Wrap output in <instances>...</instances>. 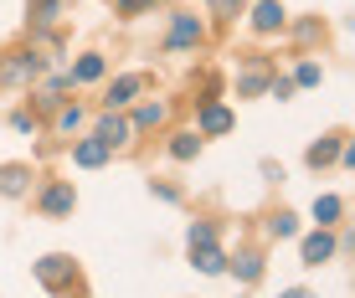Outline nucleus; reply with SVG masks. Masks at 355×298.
Here are the masks:
<instances>
[{"instance_id":"f257e3e1","label":"nucleus","mask_w":355,"mask_h":298,"mask_svg":"<svg viewBox=\"0 0 355 298\" xmlns=\"http://www.w3.org/2000/svg\"><path fill=\"white\" fill-rule=\"evenodd\" d=\"M46 211V216H72V206H78V191H72V180H52L42 191V201H36Z\"/></svg>"},{"instance_id":"39448f33","label":"nucleus","mask_w":355,"mask_h":298,"mask_svg":"<svg viewBox=\"0 0 355 298\" xmlns=\"http://www.w3.org/2000/svg\"><path fill=\"white\" fill-rule=\"evenodd\" d=\"M196 42H201V21H196V16H175V26H170V52H186V46H196Z\"/></svg>"},{"instance_id":"ddd939ff","label":"nucleus","mask_w":355,"mask_h":298,"mask_svg":"<svg viewBox=\"0 0 355 298\" xmlns=\"http://www.w3.org/2000/svg\"><path fill=\"white\" fill-rule=\"evenodd\" d=\"M340 216H345V201H340V195H320V201H314V221H320V227H335Z\"/></svg>"},{"instance_id":"f03ea898","label":"nucleus","mask_w":355,"mask_h":298,"mask_svg":"<svg viewBox=\"0 0 355 298\" xmlns=\"http://www.w3.org/2000/svg\"><path fill=\"white\" fill-rule=\"evenodd\" d=\"M36 278H42L46 288H67V283H72V257H62V252H46L42 263H36Z\"/></svg>"},{"instance_id":"2eb2a0df","label":"nucleus","mask_w":355,"mask_h":298,"mask_svg":"<svg viewBox=\"0 0 355 298\" xmlns=\"http://www.w3.org/2000/svg\"><path fill=\"white\" fill-rule=\"evenodd\" d=\"M165 119H170V108H165V103H144L139 114H134V129H160Z\"/></svg>"},{"instance_id":"1a4fd4ad","label":"nucleus","mask_w":355,"mask_h":298,"mask_svg":"<svg viewBox=\"0 0 355 298\" xmlns=\"http://www.w3.org/2000/svg\"><path fill=\"white\" fill-rule=\"evenodd\" d=\"M196 123H201V134H227V129H232V108H222V103H206Z\"/></svg>"},{"instance_id":"bb28decb","label":"nucleus","mask_w":355,"mask_h":298,"mask_svg":"<svg viewBox=\"0 0 355 298\" xmlns=\"http://www.w3.org/2000/svg\"><path fill=\"white\" fill-rule=\"evenodd\" d=\"M144 6H150V0H119V10H124V16H139Z\"/></svg>"},{"instance_id":"7ed1b4c3","label":"nucleus","mask_w":355,"mask_h":298,"mask_svg":"<svg viewBox=\"0 0 355 298\" xmlns=\"http://www.w3.org/2000/svg\"><path fill=\"white\" fill-rule=\"evenodd\" d=\"M36 72H42V57L36 52H16V57L0 62V82H31Z\"/></svg>"},{"instance_id":"dca6fc26","label":"nucleus","mask_w":355,"mask_h":298,"mask_svg":"<svg viewBox=\"0 0 355 298\" xmlns=\"http://www.w3.org/2000/svg\"><path fill=\"white\" fill-rule=\"evenodd\" d=\"M26 10H31V21H36V26H52V21L62 16V0H31Z\"/></svg>"},{"instance_id":"a211bd4d","label":"nucleus","mask_w":355,"mask_h":298,"mask_svg":"<svg viewBox=\"0 0 355 298\" xmlns=\"http://www.w3.org/2000/svg\"><path fill=\"white\" fill-rule=\"evenodd\" d=\"M237 278H242V283H258V278H263V257H258V252H242V257H237Z\"/></svg>"},{"instance_id":"20e7f679","label":"nucleus","mask_w":355,"mask_h":298,"mask_svg":"<svg viewBox=\"0 0 355 298\" xmlns=\"http://www.w3.org/2000/svg\"><path fill=\"white\" fill-rule=\"evenodd\" d=\"M304 268H320V263H329V252H335V237H329V227H320L314 237H304Z\"/></svg>"},{"instance_id":"9b49d317","label":"nucleus","mask_w":355,"mask_h":298,"mask_svg":"<svg viewBox=\"0 0 355 298\" xmlns=\"http://www.w3.org/2000/svg\"><path fill=\"white\" fill-rule=\"evenodd\" d=\"M26 185H31L26 165H6V170H0V195H26Z\"/></svg>"},{"instance_id":"a878e982","label":"nucleus","mask_w":355,"mask_h":298,"mask_svg":"<svg viewBox=\"0 0 355 298\" xmlns=\"http://www.w3.org/2000/svg\"><path fill=\"white\" fill-rule=\"evenodd\" d=\"M10 129H21V134H31V129H36V119H31V114H10Z\"/></svg>"},{"instance_id":"6ab92c4d","label":"nucleus","mask_w":355,"mask_h":298,"mask_svg":"<svg viewBox=\"0 0 355 298\" xmlns=\"http://www.w3.org/2000/svg\"><path fill=\"white\" fill-rule=\"evenodd\" d=\"M170 155L175 159H196L201 155V139H196V134H175V139H170Z\"/></svg>"},{"instance_id":"0eeeda50","label":"nucleus","mask_w":355,"mask_h":298,"mask_svg":"<svg viewBox=\"0 0 355 298\" xmlns=\"http://www.w3.org/2000/svg\"><path fill=\"white\" fill-rule=\"evenodd\" d=\"M144 88V78L139 72H124V78H114V88H108V108H124V103H134V93Z\"/></svg>"},{"instance_id":"4be33fe9","label":"nucleus","mask_w":355,"mask_h":298,"mask_svg":"<svg viewBox=\"0 0 355 298\" xmlns=\"http://www.w3.org/2000/svg\"><path fill=\"white\" fill-rule=\"evenodd\" d=\"M320 78H324V72L314 67V62H299V72H293V88H314Z\"/></svg>"},{"instance_id":"393cba45","label":"nucleus","mask_w":355,"mask_h":298,"mask_svg":"<svg viewBox=\"0 0 355 298\" xmlns=\"http://www.w3.org/2000/svg\"><path fill=\"white\" fill-rule=\"evenodd\" d=\"M273 98H278V103H288V98H293V78H273Z\"/></svg>"},{"instance_id":"aec40b11","label":"nucleus","mask_w":355,"mask_h":298,"mask_svg":"<svg viewBox=\"0 0 355 298\" xmlns=\"http://www.w3.org/2000/svg\"><path fill=\"white\" fill-rule=\"evenodd\" d=\"M293 231H299V216H288V211H278V216L268 221V237H278V242L293 237Z\"/></svg>"},{"instance_id":"6e6552de","label":"nucleus","mask_w":355,"mask_h":298,"mask_svg":"<svg viewBox=\"0 0 355 298\" xmlns=\"http://www.w3.org/2000/svg\"><path fill=\"white\" fill-rule=\"evenodd\" d=\"M191 257H196V268L201 272H227V252L216 242H201V247H191Z\"/></svg>"},{"instance_id":"9d476101","label":"nucleus","mask_w":355,"mask_h":298,"mask_svg":"<svg viewBox=\"0 0 355 298\" xmlns=\"http://www.w3.org/2000/svg\"><path fill=\"white\" fill-rule=\"evenodd\" d=\"M129 134H134V123H124V119H114V114L98 119V139H103L108 149H114V144H129Z\"/></svg>"},{"instance_id":"cd10ccee","label":"nucleus","mask_w":355,"mask_h":298,"mask_svg":"<svg viewBox=\"0 0 355 298\" xmlns=\"http://www.w3.org/2000/svg\"><path fill=\"white\" fill-rule=\"evenodd\" d=\"M211 6L222 10V16H237V10H242V0H211Z\"/></svg>"},{"instance_id":"412c9836","label":"nucleus","mask_w":355,"mask_h":298,"mask_svg":"<svg viewBox=\"0 0 355 298\" xmlns=\"http://www.w3.org/2000/svg\"><path fill=\"white\" fill-rule=\"evenodd\" d=\"M263 88H268V67H252L248 78L237 82V93H242V98H252V93H263Z\"/></svg>"},{"instance_id":"b1692460","label":"nucleus","mask_w":355,"mask_h":298,"mask_svg":"<svg viewBox=\"0 0 355 298\" xmlns=\"http://www.w3.org/2000/svg\"><path fill=\"white\" fill-rule=\"evenodd\" d=\"M78 123H83V108L72 103V108H62V114H57V134H72Z\"/></svg>"},{"instance_id":"4468645a","label":"nucleus","mask_w":355,"mask_h":298,"mask_svg":"<svg viewBox=\"0 0 355 298\" xmlns=\"http://www.w3.org/2000/svg\"><path fill=\"white\" fill-rule=\"evenodd\" d=\"M67 78H72V82H98V78H103V57H98V52H88V57L78 62V67L67 72Z\"/></svg>"},{"instance_id":"f3484780","label":"nucleus","mask_w":355,"mask_h":298,"mask_svg":"<svg viewBox=\"0 0 355 298\" xmlns=\"http://www.w3.org/2000/svg\"><path fill=\"white\" fill-rule=\"evenodd\" d=\"M329 159H340V134H335V139L309 144V165H314V170H320V165H329Z\"/></svg>"},{"instance_id":"f8f14e48","label":"nucleus","mask_w":355,"mask_h":298,"mask_svg":"<svg viewBox=\"0 0 355 298\" xmlns=\"http://www.w3.org/2000/svg\"><path fill=\"white\" fill-rule=\"evenodd\" d=\"M252 26L258 31H278L284 26V6H278V0H263V6L252 10Z\"/></svg>"},{"instance_id":"423d86ee","label":"nucleus","mask_w":355,"mask_h":298,"mask_svg":"<svg viewBox=\"0 0 355 298\" xmlns=\"http://www.w3.org/2000/svg\"><path fill=\"white\" fill-rule=\"evenodd\" d=\"M103 159H108V144L98 139V134H93V139H83L78 149H72V165H83V170H98Z\"/></svg>"},{"instance_id":"5701e85b","label":"nucleus","mask_w":355,"mask_h":298,"mask_svg":"<svg viewBox=\"0 0 355 298\" xmlns=\"http://www.w3.org/2000/svg\"><path fill=\"white\" fill-rule=\"evenodd\" d=\"M201 242H216V231L206 227V221H191L186 227V247H201Z\"/></svg>"}]
</instances>
